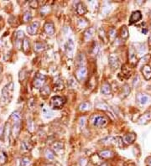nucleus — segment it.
I'll list each match as a JSON object with an SVG mask.
<instances>
[{
    "instance_id": "1",
    "label": "nucleus",
    "mask_w": 151,
    "mask_h": 166,
    "mask_svg": "<svg viewBox=\"0 0 151 166\" xmlns=\"http://www.w3.org/2000/svg\"><path fill=\"white\" fill-rule=\"evenodd\" d=\"M101 143L103 144H107V145H114L116 147L122 148L123 146V138L121 137H107L105 138H103L102 140H101Z\"/></svg>"
},
{
    "instance_id": "2",
    "label": "nucleus",
    "mask_w": 151,
    "mask_h": 166,
    "mask_svg": "<svg viewBox=\"0 0 151 166\" xmlns=\"http://www.w3.org/2000/svg\"><path fill=\"white\" fill-rule=\"evenodd\" d=\"M14 92V83L10 82L7 84L2 90V100L3 102H9L12 97V94Z\"/></svg>"
},
{
    "instance_id": "3",
    "label": "nucleus",
    "mask_w": 151,
    "mask_h": 166,
    "mask_svg": "<svg viewBox=\"0 0 151 166\" xmlns=\"http://www.w3.org/2000/svg\"><path fill=\"white\" fill-rule=\"evenodd\" d=\"M66 102V99L65 96H52L50 101V105L51 108L53 109H61L63 106L65 105Z\"/></svg>"
},
{
    "instance_id": "4",
    "label": "nucleus",
    "mask_w": 151,
    "mask_h": 166,
    "mask_svg": "<svg viewBox=\"0 0 151 166\" xmlns=\"http://www.w3.org/2000/svg\"><path fill=\"white\" fill-rule=\"evenodd\" d=\"M92 122L93 123V125L97 127V128H103L105 126L108 125V119L104 117V116H94L92 118Z\"/></svg>"
},
{
    "instance_id": "5",
    "label": "nucleus",
    "mask_w": 151,
    "mask_h": 166,
    "mask_svg": "<svg viewBox=\"0 0 151 166\" xmlns=\"http://www.w3.org/2000/svg\"><path fill=\"white\" fill-rule=\"evenodd\" d=\"M46 81V76L43 74L37 73L35 75V78H34V81H33V86L35 88L37 89H41Z\"/></svg>"
},
{
    "instance_id": "6",
    "label": "nucleus",
    "mask_w": 151,
    "mask_h": 166,
    "mask_svg": "<svg viewBox=\"0 0 151 166\" xmlns=\"http://www.w3.org/2000/svg\"><path fill=\"white\" fill-rule=\"evenodd\" d=\"M87 68L83 66H80L76 71V78L78 81H83L87 77Z\"/></svg>"
},
{
    "instance_id": "7",
    "label": "nucleus",
    "mask_w": 151,
    "mask_h": 166,
    "mask_svg": "<svg viewBox=\"0 0 151 166\" xmlns=\"http://www.w3.org/2000/svg\"><path fill=\"white\" fill-rule=\"evenodd\" d=\"M96 108H97V109H99V110H102L104 111V112H109L110 117H111L112 119H115L114 113L113 112V111L110 109V107H109L107 103L102 102H97V103L96 104Z\"/></svg>"
},
{
    "instance_id": "8",
    "label": "nucleus",
    "mask_w": 151,
    "mask_h": 166,
    "mask_svg": "<svg viewBox=\"0 0 151 166\" xmlns=\"http://www.w3.org/2000/svg\"><path fill=\"white\" fill-rule=\"evenodd\" d=\"M39 28V21H34L30 23L27 27V32L30 35H35L37 34L38 30Z\"/></svg>"
},
{
    "instance_id": "9",
    "label": "nucleus",
    "mask_w": 151,
    "mask_h": 166,
    "mask_svg": "<svg viewBox=\"0 0 151 166\" xmlns=\"http://www.w3.org/2000/svg\"><path fill=\"white\" fill-rule=\"evenodd\" d=\"M108 61H109V65L111 68H113V70H116L119 67V60L117 55L111 54L108 57Z\"/></svg>"
},
{
    "instance_id": "10",
    "label": "nucleus",
    "mask_w": 151,
    "mask_h": 166,
    "mask_svg": "<svg viewBox=\"0 0 151 166\" xmlns=\"http://www.w3.org/2000/svg\"><path fill=\"white\" fill-rule=\"evenodd\" d=\"M151 120V111H147L145 112L142 116H140V117L138 120V123L141 124V125H144L146 123H148Z\"/></svg>"
},
{
    "instance_id": "11",
    "label": "nucleus",
    "mask_w": 151,
    "mask_h": 166,
    "mask_svg": "<svg viewBox=\"0 0 151 166\" xmlns=\"http://www.w3.org/2000/svg\"><path fill=\"white\" fill-rule=\"evenodd\" d=\"M44 30L46 33V35L52 36L53 35H55L56 30H55V25L52 22H47L44 25Z\"/></svg>"
},
{
    "instance_id": "12",
    "label": "nucleus",
    "mask_w": 151,
    "mask_h": 166,
    "mask_svg": "<svg viewBox=\"0 0 151 166\" xmlns=\"http://www.w3.org/2000/svg\"><path fill=\"white\" fill-rule=\"evenodd\" d=\"M136 140V134L134 133H127L126 135L123 136V144H126V145H129V144H132Z\"/></svg>"
},
{
    "instance_id": "13",
    "label": "nucleus",
    "mask_w": 151,
    "mask_h": 166,
    "mask_svg": "<svg viewBox=\"0 0 151 166\" xmlns=\"http://www.w3.org/2000/svg\"><path fill=\"white\" fill-rule=\"evenodd\" d=\"M136 99L138 101V102L141 105H145L149 102L150 101V96H147L146 94L144 93H141V92H139L137 95H136Z\"/></svg>"
},
{
    "instance_id": "14",
    "label": "nucleus",
    "mask_w": 151,
    "mask_h": 166,
    "mask_svg": "<svg viewBox=\"0 0 151 166\" xmlns=\"http://www.w3.org/2000/svg\"><path fill=\"white\" fill-rule=\"evenodd\" d=\"M95 30L93 28H88L85 30L84 34H83V39H84V41L87 42V41H90L93 37H94Z\"/></svg>"
},
{
    "instance_id": "15",
    "label": "nucleus",
    "mask_w": 151,
    "mask_h": 166,
    "mask_svg": "<svg viewBox=\"0 0 151 166\" xmlns=\"http://www.w3.org/2000/svg\"><path fill=\"white\" fill-rule=\"evenodd\" d=\"M99 157L101 159H112L113 156H114V154L112 150H109V149H104V150H102L99 152L98 154Z\"/></svg>"
},
{
    "instance_id": "16",
    "label": "nucleus",
    "mask_w": 151,
    "mask_h": 166,
    "mask_svg": "<svg viewBox=\"0 0 151 166\" xmlns=\"http://www.w3.org/2000/svg\"><path fill=\"white\" fill-rule=\"evenodd\" d=\"M141 18H142V14L140 11L133 12L131 16H130V18H129V24H133L139 22V20H141Z\"/></svg>"
},
{
    "instance_id": "17",
    "label": "nucleus",
    "mask_w": 151,
    "mask_h": 166,
    "mask_svg": "<svg viewBox=\"0 0 151 166\" xmlns=\"http://www.w3.org/2000/svg\"><path fill=\"white\" fill-rule=\"evenodd\" d=\"M129 62L133 65H136L137 62H138V59H137V55H136V51L133 47H130V49L129 50Z\"/></svg>"
},
{
    "instance_id": "18",
    "label": "nucleus",
    "mask_w": 151,
    "mask_h": 166,
    "mask_svg": "<svg viewBox=\"0 0 151 166\" xmlns=\"http://www.w3.org/2000/svg\"><path fill=\"white\" fill-rule=\"evenodd\" d=\"M142 73L144 77L145 80L149 81L151 79V66H150L149 65H144L143 67H142Z\"/></svg>"
},
{
    "instance_id": "19",
    "label": "nucleus",
    "mask_w": 151,
    "mask_h": 166,
    "mask_svg": "<svg viewBox=\"0 0 151 166\" xmlns=\"http://www.w3.org/2000/svg\"><path fill=\"white\" fill-rule=\"evenodd\" d=\"M51 150L56 153L57 154H60L62 152H63V149H64V144L60 142H56L55 144H52V147H51Z\"/></svg>"
},
{
    "instance_id": "20",
    "label": "nucleus",
    "mask_w": 151,
    "mask_h": 166,
    "mask_svg": "<svg viewBox=\"0 0 151 166\" xmlns=\"http://www.w3.org/2000/svg\"><path fill=\"white\" fill-rule=\"evenodd\" d=\"M21 130V122H15L14 123V126L12 129V135L14 138H16L19 136V133Z\"/></svg>"
},
{
    "instance_id": "21",
    "label": "nucleus",
    "mask_w": 151,
    "mask_h": 166,
    "mask_svg": "<svg viewBox=\"0 0 151 166\" xmlns=\"http://www.w3.org/2000/svg\"><path fill=\"white\" fill-rule=\"evenodd\" d=\"M87 12V6L83 3H78L76 5V13L78 15H84Z\"/></svg>"
},
{
    "instance_id": "22",
    "label": "nucleus",
    "mask_w": 151,
    "mask_h": 166,
    "mask_svg": "<svg viewBox=\"0 0 151 166\" xmlns=\"http://www.w3.org/2000/svg\"><path fill=\"white\" fill-rule=\"evenodd\" d=\"M22 50L24 54H28L30 50V43L28 38H24L22 42Z\"/></svg>"
},
{
    "instance_id": "23",
    "label": "nucleus",
    "mask_w": 151,
    "mask_h": 166,
    "mask_svg": "<svg viewBox=\"0 0 151 166\" xmlns=\"http://www.w3.org/2000/svg\"><path fill=\"white\" fill-rule=\"evenodd\" d=\"M101 92L103 95H109L112 93V87L110 86L109 83L105 82L104 84H102V87H101Z\"/></svg>"
},
{
    "instance_id": "24",
    "label": "nucleus",
    "mask_w": 151,
    "mask_h": 166,
    "mask_svg": "<svg viewBox=\"0 0 151 166\" xmlns=\"http://www.w3.org/2000/svg\"><path fill=\"white\" fill-rule=\"evenodd\" d=\"M46 49H47V45L43 42H36L35 44V51H36L38 53L42 52Z\"/></svg>"
},
{
    "instance_id": "25",
    "label": "nucleus",
    "mask_w": 151,
    "mask_h": 166,
    "mask_svg": "<svg viewBox=\"0 0 151 166\" xmlns=\"http://www.w3.org/2000/svg\"><path fill=\"white\" fill-rule=\"evenodd\" d=\"M120 36L122 39H127L129 36V30L127 28V26L123 25L122 28H121V31H120Z\"/></svg>"
},
{
    "instance_id": "26",
    "label": "nucleus",
    "mask_w": 151,
    "mask_h": 166,
    "mask_svg": "<svg viewBox=\"0 0 151 166\" xmlns=\"http://www.w3.org/2000/svg\"><path fill=\"white\" fill-rule=\"evenodd\" d=\"M79 111L84 112H87V111L90 110L91 108V104L88 102H81L80 105H79Z\"/></svg>"
},
{
    "instance_id": "27",
    "label": "nucleus",
    "mask_w": 151,
    "mask_h": 166,
    "mask_svg": "<svg viewBox=\"0 0 151 166\" xmlns=\"http://www.w3.org/2000/svg\"><path fill=\"white\" fill-rule=\"evenodd\" d=\"M130 93V87H129V85H124L123 87V89H122V93H121V95H122V96H123V98H124V97H126Z\"/></svg>"
},
{
    "instance_id": "28",
    "label": "nucleus",
    "mask_w": 151,
    "mask_h": 166,
    "mask_svg": "<svg viewBox=\"0 0 151 166\" xmlns=\"http://www.w3.org/2000/svg\"><path fill=\"white\" fill-rule=\"evenodd\" d=\"M10 124L9 123H6V125L4 126V131H3V137L5 139H8L9 138V133H10Z\"/></svg>"
},
{
    "instance_id": "29",
    "label": "nucleus",
    "mask_w": 151,
    "mask_h": 166,
    "mask_svg": "<svg viewBox=\"0 0 151 166\" xmlns=\"http://www.w3.org/2000/svg\"><path fill=\"white\" fill-rule=\"evenodd\" d=\"M45 157L49 160H53L55 159V153L51 149H46L45 152Z\"/></svg>"
},
{
    "instance_id": "30",
    "label": "nucleus",
    "mask_w": 151,
    "mask_h": 166,
    "mask_svg": "<svg viewBox=\"0 0 151 166\" xmlns=\"http://www.w3.org/2000/svg\"><path fill=\"white\" fill-rule=\"evenodd\" d=\"M31 20H32V14H31V13L29 12V11L25 12L24 14V15H23V22L24 23H28V22H30Z\"/></svg>"
},
{
    "instance_id": "31",
    "label": "nucleus",
    "mask_w": 151,
    "mask_h": 166,
    "mask_svg": "<svg viewBox=\"0 0 151 166\" xmlns=\"http://www.w3.org/2000/svg\"><path fill=\"white\" fill-rule=\"evenodd\" d=\"M50 11H51V7H49V6H43L40 9V14L43 16L47 15L50 13Z\"/></svg>"
},
{
    "instance_id": "32",
    "label": "nucleus",
    "mask_w": 151,
    "mask_h": 166,
    "mask_svg": "<svg viewBox=\"0 0 151 166\" xmlns=\"http://www.w3.org/2000/svg\"><path fill=\"white\" fill-rule=\"evenodd\" d=\"M15 38H16V41L17 42H21L20 40H22L23 39H24L25 37H24V32L22 31V30H19V31H17L16 32V35H15Z\"/></svg>"
},
{
    "instance_id": "33",
    "label": "nucleus",
    "mask_w": 151,
    "mask_h": 166,
    "mask_svg": "<svg viewBox=\"0 0 151 166\" xmlns=\"http://www.w3.org/2000/svg\"><path fill=\"white\" fill-rule=\"evenodd\" d=\"M43 114L45 117H51L52 115H53V112H51V109H49L48 108H43Z\"/></svg>"
},
{
    "instance_id": "34",
    "label": "nucleus",
    "mask_w": 151,
    "mask_h": 166,
    "mask_svg": "<svg viewBox=\"0 0 151 166\" xmlns=\"http://www.w3.org/2000/svg\"><path fill=\"white\" fill-rule=\"evenodd\" d=\"M51 90H50V87L48 86H45L41 88V96H46L50 94Z\"/></svg>"
},
{
    "instance_id": "35",
    "label": "nucleus",
    "mask_w": 151,
    "mask_h": 166,
    "mask_svg": "<svg viewBox=\"0 0 151 166\" xmlns=\"http://www.w3.org/2000/svg\"><path fill=\"white\" fill-rule=\"evenodd\" d=\"M64 88V85H63V82L61 81H57L55 83V90L56 91H61L63 90Z\"/></svg>"
},
{
    "instance_id": "36",
    "label": "nucleus",
    "mask_w": 151,
    "mask_h": 166,
    "mask_svg": "<svg viewBox=\"0 0 151 166\" xmlns=\"http://www.w3.org/2000/svg\"><path fill=\"white\" fill-rule=\"evenodd\" d=\"M6 162H7V155L3 151H0V165H3Z\"/></svg>"
},
{
    "instance_id": "37",
    "label": "nucleus",
    "mask_w": 151,
    "mask_h": 166,
    "mask_svg": "<svg viewBox=\"0 0 151 166\" xmlns=\"http://www.w3.org/2000/svg\"><path fill=\"white\" fill-rule=\"evenodd\" d=\"M30 160L28 158H23L20 160V166H30Z\"/></svg>"
},
{
    "instance_id": "38",
    "label": "nucleus",
    "mask_w": 151,
    "mask_h": 166,
    "mask_svg": "<svg viewBox=\"0 0 151 166\" xmlns=\"http://www.w3.org/2000/svg\"><path fill=\"white\" fill-rule=\"evenodd\" d=\"M73 48H74V42L72 41V39H69L67 42V45H66V50L72 51Z\"/></svg>"
},
{
    "instance_id": "39",
    "label": "nucleus",
    "mask_w": 151,
    "mask_h": 166,
    "mask_svg": "<svg viewBox=\"0 0 151 166\" xmlns=\"http://www.w3.org/2000/svg\"><path fill=\"white\" fill-rule=\"evenodd\" d=\"M108 38H109L110 39H112V40L116 38V30H115V29L112 28V29L108 31Z\"/></svg>"
},
{
    "instance_id": "40",
    "label": "nucleus",
    "mask_w": 151,
    "mask_h": 166,
    "mask_svg": "<svg viewBox=\"0 0 151 166\" xmlns=\"http://www.w3.org/2000/svg\"><path fill=\"white\" fill-rule=\"evenodd\" d=\"M98 34H99V36L101 37L102 39H103V40H104L105 42L107 41V37L105 36V31H104L103 29L100 28V29L98 30Z\"/></svg>"
},
{
    "instance_id": "41",
    "label": "nucleus",
    "mask_w": 151,
    "mask_h": 166,
    "mask_svg": "<svg viewBox=\"0 0 151 166\" xmlns=\"http://www.w3.org/2000/svg\"><path fill=\"white\" fill-rule=\"evenodd\" d=\"M98 51H99V45H98V44L96 42L94 43V45H93V55H97V52H98Z\"/></svg>"
},
{
    "instance_id": "42",
    "label": "nucleus",
    "mask_w": 151,
    "mask_h": 166,
    "mask_svg": "<svg viewBox=\"0 0 151 166\" xmlns=\"http://www.w3.org/2000/svg\"><path fill=\"white\" fill-rule=\"evenodd\" d=\"M30 6L33 9H37L38 6H39V3H38V1L33 0V1L30 2Z\"/></svg>"
},
{
    "instance_id": "43",
    "label": "nucleus",
    "mask_w": 151,
    "mask_h": 166,
    "mask_svg": "<svg viewBox=\"0 0 151 166\" xmlns=\"http://www.w3.org/2000/svg\"><path fill=\"white\" fill-rule=\"evenodd\" d=\"M145 162H146V165H147V166H151V156L148 157V158L146 159Z\"/></svg>"
},
{
    "instance_id": "44",
    "label": "nucleus",
    "mask_w": 151,
    "mask_h": 166,
    "mask_svg": "<svg viewBox=\"0 0 151 166\" xmlns=\"http://www.w3.org/2000/svg\"><path fill=\"white\" fill-rule=\"evenodd\" d=\"M3 131H4V127L3 125H0V137L3 135Z\"/></svg>"
},
{
    "instance_id": "45",
    "label": "nucleus",
    "mask_w": 151,
    "mask_h": 166,
    "mask_svg": "<svg viewBox=\"0 0 151 166\" xmlns=\"http://www.w3.org/2000/svg\"><path fill=\"white\" fill-rule=\"evenodd\" d=\"M148 44H149V45L151 47V35L149 36V39H148Z\"/></svg>"
},
{
    "instance_id": "46",
    "label": "nucleus",
    "mask_w": 151,
    "mask_h": 166,
    "mask_svg": "<svg viewBox=\"0 0 151 166\" xmlns=\"http://www.w3.org/2000/svg\"><path fill=\"white\" fill-rule=\"evenodd\" d=\"M100 166H108V163H103V164H102Z\"/></svg>"
},
{
    "instance_id": "47",
    "label": "nucleus",
    "mask_w": 151,
    "mask_h": 166,
    "mask_svg": "<svg viewBox=\"0 0 151 166\" xmlns=\"http://www.w3.org/2000/svg\"><path fill=\"white\" fill-rule=\"evenodd\" d=\"M2 70H3V69H2V67H1V66H0V73H1V72H2Z\"/></svg>"
}]
</instances>
